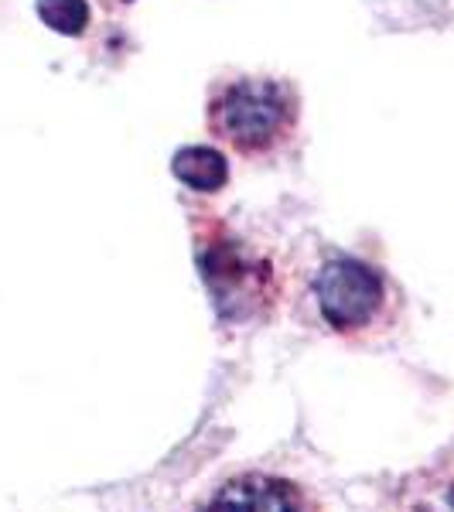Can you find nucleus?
Segmentation results:
<instances>
[{
	"mask_svg": "<svg viewBox=\"0 0 454 512\" xmlns=\"http://www.w3.org/2000/svg\"><path fill=\"white\" fill-rule=\"evenodd\" d=\"M209 134L239 158H274L301 123V96L287 79L239 76L212 89L205 106Z\"/></svg>",
	"mask_w": 454,
	"mask_h": 512,
	"instance_id": "1",
	"label": "nucleus"
},
{
	"mask_svg": "<svg viewBox=\"0 0 454 512\" xmlns=\"http://www.w3.org/2000/svg\"><path fill=\"white\" fill-rule=\"evenodd\" d=\"M315 301L318 311L335 332H356L379 315L386 297V284L369 263L356 256H328L315 274Z\"/></svg>",
	"mask_w": 454,
	"mask_h": 512,
	"instance_id": "2",
	"label": "nucleus"
},
{
	"mask_svg": "<svg viewBox=\"0 0 454 512\" xmlns=\"http://www.w3.org/2000/svg\"><path fill=\"white\" fill-rule=\"evenodd\" d=\"M202 270L205 280L212 287V297L219 301L222 311H229V304L243 301H257L260 284H263V270L250 260V253L239 243H219L202 256Z\"/></svg>",
	"mask_w": 454,
	"mask_h": 512,
	"instance_id": "3",
	"label": "nucleus"
},
{
	"mask_svg": "<svg viewBox=\"0 0 454 512\" xmlns=\"http://www.w3.org/2000/svg\"><path fill=\"white\" fill-rule=\"evenodd\" d=\"M205 512H301L287 485L263 475L236 478L222 489Z\"/></svg>",
	"mask_w": 454,
	"mask_h": 512,
	"instance_id": "4",
	"label": "nucleus"
},
{
	"mask_svg": "<svg viewBox=\"0 0 454 512\" xmlns=\"http://www.w3.org/2000/svg\"><path fill=\"white\" fill-rule=\"evenodd\" d=\"M171 168H175L181 185L195 188V192H202V195L219 192L229 178V164L216 147H185V151L175 154Z\"/></svg>",
	"mask_w": 454,
	"mask_h": 512,
	"instance_id": "5",
	"label": "nucleus"
},
{
	"mask_svg": "<svg viewBox=\"0 0 454 512\" xmlns=\"http://www.w3.org/2000/svg\"><path fill=\"white\" fill-rule=\"evenodd\" d=\"M38 14L48 28L62 31V35H82L89 24L86 0H38Z\"/></svg>",
	"mask_w": 454,
	"mask_h": 512,
	"instance_id": "6",
	"label": "nucleus"
},
{
	"mask_svg": "<svg viewBox=\"0 0 454 512\" xmlns=\"http://www.w3.org/2000/svg\"><path fill=\"white\" fill-rule=\"evenodd\" d=\"M414 512H454V472L437 478L431 489L417 499Z\"/></svg>",
	"mask_w": 454,
	"mask_h": 512,
	"instance_id": "7",
	"label": "nucleus"
}]
</instances>
